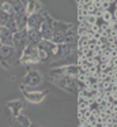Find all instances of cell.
Returning a JSON list of instances; mask_svg holds the SVG:
<instances>
[{
    "mask_svg": "<svg viewBox=\"0 0 117 127\" xmlns=\"http://www.w3.org/2000/svg\"><path fill=\"white\" fill-rule=\"evenodd\" d=\"M21 60L23 63H37L40 62V55H38V45H35L34 42L26 45L23 51V55H22Z\"/></svg>",
    "mask_w": 117,
    "mask_h": 127,
    "instance_id": "6da1fadb",
    "label": "cell"
},
{
    "mask_svg": "<svg viewBox=\"0 0 117 127\" xmlns=\"http://www.w3.org/2000/svg\"><path fill=\"white\" fill-rule=\"evenodd\" d=\"M44 22V18L41 17L40 12H33V14H30L29 19H27L26 22V29H40V26L42 25Z\"/></svg>",
    "mask_w": 117,
    "mask_h": 127,
    "instance_id": "7a4b0ae2",
    "label": "cell"
},
{
    "mask_svg": "<svg viewBox=\"0 0 117 127\" xmlns=\"http://www.w3.org/2000/svg\"><path fill=\"white\" fill-rule=\"evenodd\" d=\"M45 93H46V92L40 93V92H24V90H23L24 97H26L29 101H31V102H40L41 100L45 97Z\"/></svg>",
    "mask_w": 117,
    "mask_h": 127,
    "instance_id": "3957f363",
    "label": "cell"
},
{
    "mask_svg": "<svg viewBox=\"0 0 117 127\" xmlns=\"http://www.w3.org/2000/svg\"><path fill=\"white\" fill-rule=\"evenodd\" d=\"M41 82V77L38 75L37 71H31L29 72V75H27L26 78H24V83H27V85H37V83Z\"/></svg>",
    "mask_w": 117,
    "mask_h": 127,
    "instance_id": "277c9868",
    "label": "cell"
},
{
    "mask_svg": "<svg viewBox=\"0 0 117 127\" xmlns=\"http://www.w3.org/2000/svg\"><path fill=\"white\" fill-rule=\"evenodd\" d=\"M8 107L12 108V109H14V115L18 116V115H19V113H18V109L23 108V102H22V101H12V102H10V104H8Z\"/></svg>",
    "mask_w": 117,
    "mask_h": 127,
    "instance_id": "5b68a950",
    "label": "cell"
},
{
    "mask_svg": "<svg viewBox=\"0 0 117 127\" xmlns=\"http://www.w3.org/2000/svg\"><path fill=\"white\" fill-rule=\"evenodd\" d=\"M1 10L3 12H5L7 15H11V14H14V8H12V4L11 3H3L1 4Z\"/></svg>",
    "mask_w": 117,
    "mask_h": 127,
    "instance_id": "8992f818",
    "label": "cell"
}]
</instances>
